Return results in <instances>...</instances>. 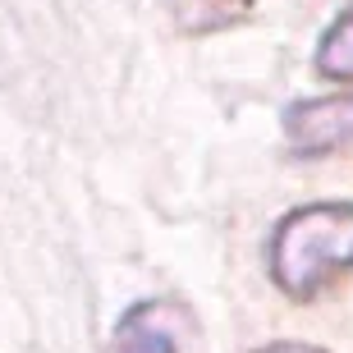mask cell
<instances>
[{
  "mask_svg": "<svg viewBox=\"0 0 353 353\" xmlns=\"http://www.w3.org/2000/svg\"><path fill=\"white\" fill-rule=\"evenodd\" d=\"M266 262L289 299H316L353 266V202H312L289 211L275 225Z\"/></svg>",
  "mask_w": 353,
  "mask_h": 353,
  "instance_id": "obj_1",
  "label": "cell"
},
{
  "mask_svg": "<svg viewBox=\"0 0 353 353\" xmlns=\"http://www.w3.org/2000/svg\"><path fill=\"white\" fill-rule=\"evenodd\" d=\"M285 143L294 157H330L340 147H353V92L289 105Z\"/></svg>",
  "mask_w": 353,
  "mask_h": 353,
  "instance_id": "obj_2",
  "label": "cell"
},
{
  "mask_svg": "<svg viewBox=\"0 0 353 353\" xmlns=\"http://www.w3.org/2000/svg\"><path fill=\"white\" fill-rule=\"evenodd\" d=\"M183 330H188V316H183L179 303L143 299L115 321L110 353H179Z\"/></svg>",
  "mask_w": 353,
  "mask_h": 353,
  "instance_id": "obj_3",
  "label": "cell"
},
{
  "mask_svg": "<svg viewBox=\"0 0 353 353\" xmlns=\"http://www.w3.org/2000/svg\"><path fill=\"white\" fill-rule=\"evenodd\" d=\"M161 5L170 10L179 32L202 37V32H221V28L239 23V19L248 14L252 0H161Z\"/></svg>",
  "mask_w": 353,
  "mask_h": 353,
  "instance_id": "obj_4",
  "label": "cell"
},
{
  "mask_svg": "<svg viewBox=\"0 0 353 353\" xmlns=\"http://www.w3.org/2000/svg\"><path fill=\"white\" fill-rule=\"evenodd\" d=\"M316 69L326 74V79H340V83H353V10H344L330 32L321 37L316 46Z\"/></svg>",
  "mask_w": 353,
  "mask_h": 353,
  "instance_id": "obj_5",
  "label": "cell"
},
{
  "mask_svg": "<svg viewBox=\"0 0 353 353\" xmlns=\"http://www.w3.org/2000/svg\"><path fill=\"white\" fill-rule=\"evenodd\" d=\"M257 353H326V349H316V344H294V340H280V344H266V349Z\"/></svg>",
  "mask_w": 353,
  "mask_h": 353,
  "instance_id": "obj_6",
  "label": "cell"
}]
</instances>
